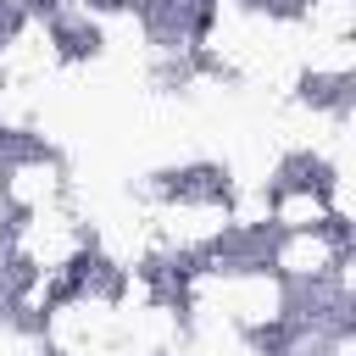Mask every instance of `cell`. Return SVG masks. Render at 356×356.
<instances>
[]
</instances>
